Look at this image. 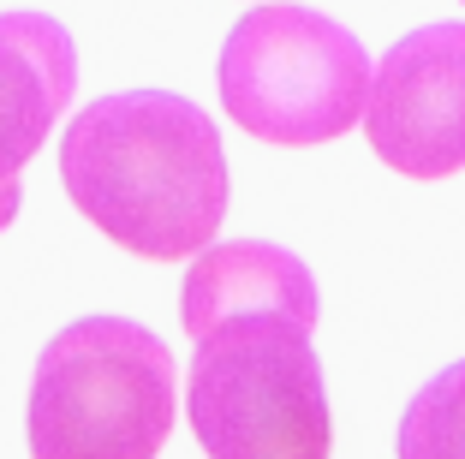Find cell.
Returning <instances> with one entry per match:
<instances>
[{
    "label": "cell",
    "instance_id": "cell-8",
    "mask_svg": "<svg viewBox=\"0 0 465 459\" xmlns=\"http://www.w3.org/2000/svg\"><path fill=\"white\" fill-rule=\"evenodd\" d=\"M394 454L400 459H465V358L411 394Z\"/></svg>",
    "mask_w": 465,
    "mask_h": 459
},
{
    "label": "cell",
    "instance_id": "cell-7",
    "mask_svg": "<svg viewBox=\"0 0 465 459\" xmlns=\"http://www.w3.org/2000/svg\"><path fill=\"white\" fill-rule=\"evenodd\" d=\"M251 311H281L292 323L316 328V311H322L316 274L292 251H281L269 239H232V244L209 239L192 257V269H185V286H179V323H185V334L203 340L215 323L251 316Z\"/></svg>",
    "mask_w": 465,
    "mask_h": 459
},
{
    "label": "cell",
    "instance_id": "cell-3",
    "mask_svg": "<svg viewBox=\"0 0 465 459\" xmlns=\"http://www.w3.org/2000/svg\"><path fill=\"white\" fill-rule=\"evenodd\" d=\"M185 418L209 459H329L334 418L311 328L281 311L215 323L192 352Z\"/></svg>",
    "mask_w": 465,
    "mask_h": 459
},
{
    "label": "cell",
    "instance_id": "cell-5",
    "mask_svg": "<svg viewBox=\"0 0 465 459\" xmlns=\"http://www.w3.org/2000/svg\"><path fill=\"white\" fill-rule=\"evenodd\" d=\"M364 137L376 162L406 179H448L465 167V25L400 36L370 78Z\"/></svg>",
    "mask_w": 465,
    "mask_h": 459
},
{
    "label": "cell",
    "instance_id": "cell-2",
    "mask_svg": "<svg viewBox=\"0 0 465 459\" xmlns=\"http://www.w3.org/2000/svg\"><path fill=\"white\" fill-rule=\"evenodd\" d=\"M179 418L173 352L132 316L60 328L30 376V459H155Z\"/></svg>",
    "mask_w": 465,
    "mask_h": 459
},
{
    "label": "cell",
    "instance_id": "cell-6",
    "mask_svg": "<svg viewBox=\"0 0 465 459\" xmlns=\"http://www.w3.org/2000/svg\"><path fill=\"white\" fill-rule=\"evenodd\" d=\"M78 90V42L48 13H0V233L18 221V174L42 155Z\"/></svg>",
    "mask_w": 465,
    "mask_h": 459
},
{
    "label": "cell",
    "instance_id": "cell-4",
    "mask_svg": "<svg viewBox=\"0 0 465 459\" xmlns=\"http://www.w3.org/2000/svg\"><path fill=\"white\" fill-rule=\"evenodd\" d=\"M364 42L316 6L269 0L232 25L221 48V108L257 144L311 149L364 120L370 102Z\"/></svg>",
    "mask_w": 465,
    "mask_h": 459
},
{
    "label": "cell",
    "instance_id": "cell-1",
    "mask_svg": "<svg viewBox=\"0 0 465 459\" xmlns=\"http://www.w3.org/2000/svg\"><path fill=\"white\" fill-rule=\"evenodd\" d=\"M60 185L78 215L143 263H185L221 233L227 155L197 102L167 90L96 95L60 137Z\"/></svg>",
    "mask_w": 465,
    "mask_h": 459
},
{
    "label": "cell",
    "instance_id": "cell-9",
    "mask_svg": "<svg viewBox=\"0 0 465 459\" xmlns=\"http://www.w3.org/2000/svg\"><path fill=\"white\" fill-rule=\"evenodd\" d=\"M460 6H465V0H460Z\"/></svg>",
    "mask_w": 465,
    "mask_h": 459
}]
</instances>
